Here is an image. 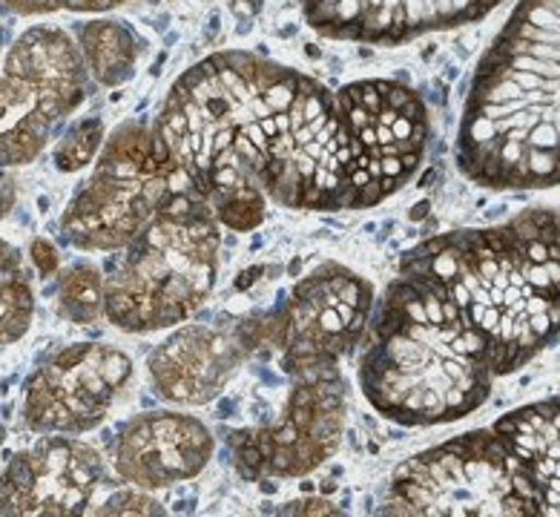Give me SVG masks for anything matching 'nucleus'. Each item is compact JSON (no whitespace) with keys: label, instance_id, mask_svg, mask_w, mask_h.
<instances>
[{"label":"nucleus","instance_id":"6","mask_svg":"<svg viewBox=\"0 0 560 517\" xmlns=\"http://www.w3.org/2000/svg\"><path fill=\"white\" fill-rule=\"evenodd\" d=\"M383 515L535 517L529 478L494 428L438 443L394 471Z\"/></svg>","mask_w":560,"mask_h":517},{"label":"nucleus","instance_id":"3","mask_svg":"<svg viewBox=\"0 0 560 517\" xmlns=\"http://www.w3.org/2000/svg\"><path fill=\"white\" fill-rule=\"evenodd\" d=\"M457 164L489 190L560 185V0H521L480 58Z\"/></svg>","mask_w":560,"mask_h":517},{"label":"nucleus","instance_id":"20","mask_svg":"<svg viewBox=\"0 0 560 517\" xmlns=\"http://www.w3.org/2000/svg\"><path fill=\"white\" fill-rule=\"evenodd\" d=\"M58 302L63 317L75 325H93L104 314V277L95 265L78 262L61 277Z\"/></svg>","mask_w":560,"mask_h":517},{"label":"nucleus","instance_id":"14","mask_svg":"<svg viewBox=\"0 0 560 517\" xmlns=\"http://www.w3.org/2000/svg\"><path fill=\"white\" fill-rule=\"evenodd\" d=\"M500 0H302L307 24L337 40L406 44L483 17Z\"/></svg>","mask_w":560,"mask_h":517},{"label":"nucleus","instance_id":"17","mask_svg":"<svg viewBox=\"0 0 560 517\" xmlns=\"http://www.w3.org/2000/svg\"><path fill=\"white\" fill-rule=\"evenodd\" d=\"M78 49L95 84L118 86L136 75L141 40L121 21H90L78 32Z\"/></svg>","mask_w":560,"mask_h":517},{"label":"nucleus","instance_id":"10","mask_svg":"<svg viewBox=\"0 0 560 517\" xmlns=\"http://www.w3.org/2000/svg\"><path fill=\"white\" fill-rule=\"evenodd\" d=\"M132 377L118 348L81 342L55 351L24 386V420L38 434H84L107 418Z\"/></svg>","mask_w":560,"mask_h":517},{"label":"nucleus","instance_id":"24","mask_svg":"<svg viewBox=\"0 0 560 517\" xmlns=\"http://www.w3.org/2000/svg\"><path fill=\"white\" fill-rule=\"evenodd\" d=\"M30 259L35 262L40 277H52L58 271V250L52 247V242L35 239L30 247Z\"/></svg>","mask_w":560,"mask_h":517},{"label":"nucleus","instance_id":"7","mask_svg":"<svg viewBox=\"0 0 560 517\" xmlns=\"http://www.w3.org/2000/svg\"><path fill=\"white\" fill-rule=\"evenodd\" d=\"M185 181L153 127L121 124L104 139L93 173L63 210V239L78 250H121Z\"/></svg>","mask_w":560,"mask_h":517},{"label":"nucleus","instance_id":"22","mask_svg":"<svg viewBox=\"0 0 560 517\" xmlns=\"http://www.w3.org/2000/svg\"><path fill=\"white\" fill-rule=\"evenodd\" d=\"M124 0H0L12 15H49V12H107L121 7Z\"/></svg>","mask_w":560,"mask_h":517},{"label":"nucleus","instance_id":"12","mask_svg":"<svg viewBox=\"0 0 560 517\" xmlns=\"http://www.w3.org/2000/svg\"><path fill=\"white\" fill-rule=\"evenodd\" d=\"M374 314V287L339 262H325L291 287L273 310L279 356L346 360L360 345Z\"/></svg>","mask_w":560,"mask_h":517},{"label":"nucleus","instance_id":"8","mask_svg":"<svg viewBox=\"0 0 560 517\" xmlns=\"http://www.w3.org/2000/svg\"><path fill=\"white\" fill-rule=\"evenodd\" d=\"M291 391L279 418L228 437L231 466L247 483L311 474L339 448L348 420V379L339 360L282 356Z\"/></svg>","mask_w":560,"mask_h":517},{"label":"nucleus","instance_id":"9","mask_svg":"<svg viewBox=\"0 0 560 517\" xmlns=\"http://www.w3.org/2000/svg\"><path fill=\"white\" fill-rule=\"evenodd\" d=\"M86 67L70 32L32 26L0 63V171L35 162L86 98Z\"/></svg>","mask_w":560,"mask_h":517},{"label":"nucleus","instance_id":"1","mask_svg":"<svg viewBox=\"0 0 560 517\" xmlns=\"http://www.w3.org/2000/svg\"><path fill=\"white\" fill-rule=\"evenodd\" d=\"M155 136L199 196L250 178L279 208H376L420 171L429 113L397 81L328 90L254 52H215L170 86Z\"/></svg>","mask_w":560,"mask_h":517},{"label":"nucleus","instance_id":"5","mask_svg":"<svg viewBox=\"0 0 560 517\" xmlns=\"http://www.w3.org/2000/svg\"><path fill=\"white\" fill-rule=\"evenodd\" d=\"M219 227L190 181L178 185L104 277V317L127 333L167 331L187 322L213 294Z\"/></svg>","mask_w":560,"mask_h":517},{"label":"nucleus","instance_id":"25","mask_svg":"<svg viewBox=\"0 0 560 517\" xmlns=\"http://www.w3.org/2000/svg\"><path fill=\"white\" fill-rule=\"evenodd\" d=\"M12 208H15V181L7 173H0V219H7Z\"/></svg>","mask_w":560,"mask_h":517},{"label":"nucleus","instance_id":"27","mask_svg":"<svg viewBox=\"0 0 560 517\" xmlns=\"http://www.w3.org/2000/svg\"><path fill=\"white\" fill-rule=\"evenodd\" d=\"M3 47H7V30L0 24V58H3Z\"/></svg>","mask_w":560,"mask_h":517},{"label":"nucleus","instance_id":"26","mask_svg":"<svg viewBox=\"0 0 560 517\" xmlns=\"http://www.w3.org/2000/svg\"><path fill=\"white\" fill-rule=\"evenodd\" d=\"M12 262H21V256H18V250L7 239H0V268H7Z\"/></svg>","mask_w":560,"mask_h":517},{"label":"nucleus","instance_id":"23","mask_svg":"<svg viewBox=\"0 0 560 517\" xmlns=\"http://www.w3.org/2000/svg\"><path fill=\"white\" fill-rule=\"evenodd\" d=\"M98 515H164L162 503H155L153 497H147L144 489L139 492H118L113 494Z\"/></svg>","mask_w":560,"mask_h":517},{"label":"nucleus","instance_id":"2","mask_svg":"<svg viewBox=\"0 0 560 517\" xmlns=\"http://www.w3.org/2000/svg\"><path fill=\"white\" fill-rule=\"evenodd\" d=\"M399 273L438 285L506 377L560 333V210L431 236L402 256Z\"/></svg>","mask_w":560,"mask_h":517},{"label":"nucleus","instance_id":"11","mask_svg":"<svg viewBox=\"0 0 560 517\" xmlns=\"http://www.w3.org/2000/svg\"><path fill=\"white\" fill-rule=\"evenodd\" d=\"M277 342L270 317L190 322L170 333L147 360L155 395L176 406H208L261 345Z\"/></svg>","mask_w":560,"mask_h":517},{"label":"nucleus","instance_id":"21","mask_svg":"<svg viewBox=\"0 0 560 517\" xmlns=\"http://www.w3.org/2000/svg\"><path fill=\"white\" fill-rule=\"evenodd\" d=\"M101 148H104V124L98 118H84L70 127L67 136L55 144L52 162L61 173L84 171L86 164L95 162Z\"/></svg>","mask_w":560,"mask_h":517},{"label":"nucleus","instance_id":"18","mask_svg":"<svg viewBox=\"0 0 560 517\" xmlns=\"http://www.w3.org/2000/svg\"><path fill=\"white\" fill-rule=\"evenodd\" d=\"M213 210L215 222L236 233H250L265 222L268 213V196L250 178H233L224 185L213 187L208 196H201Z\"/></svg>","mask_w":560,"mask_h":517},{"label":"nucleus","instance_id":"15","mask_svg":"<svg viewBox=\"0 0 560 517\" xmlns=\"http://www.w3.org/2000/svg\"><path fill=\"white\" fill-rule=\"evenodd\" d=\"M210 428L182 411L139 414L118 432L116 471L124 483L144 492L199 478L213 457Z\"/></svg>","mask_w":560,"mask_h":517},{"label":"nucleus","instance_id":"13","mask_svg":"<svg viewBox=\"0 0 560 517\" xmlns=\"http://www.w3.org/2000/svg\"><path fill=\"white\" fill-rule=\"evenodd\" d=\"M104 478V460L75 434L40 437L18 451L0 474V515H84Z\"/></svg>","mask_w":560,"mask_h":517},{"label":"nucleus","instance_id":"19","mask_svg":"<svg viewBox=\"0 0 560 517\" xmlns=\"http://www.w3.org/2000/svg\"><path fill=\"white\" fill-rule=\"evenodd\" d=\"M35 294L21 262L0 268V345H12L30 331Z\"/></svg>","mask_w":560,"mask_h":517},{"label":"nucleus","instance_id":"16","mask_svg":"<svg viewBox=\"0 0 560 517\" xmlns=\"http://www.w3.org/2000/svg\"><path fill=\"white\" fill-rule=\"evenodd\" d=\"M491 428L526 471L537 515L560 517V397L526 402Z\"/></svg>","mask_w":560,"mask_h":517},{"label":"nucleus","instance_id":"4","mask_svg":"<svg viewBox=\"0 0 560 517\" xmlns=\"http://www.w3.org/2000/svg\"><path fill=\"white\" fill-rule=\"evenodd\" d=\"M360 360L365 400L399 425H443L489 400L494 368L460 308L438 285L399 273L369 322Z\"/></svg>","mask_w":560,"mask_h":517}]
</instances>
